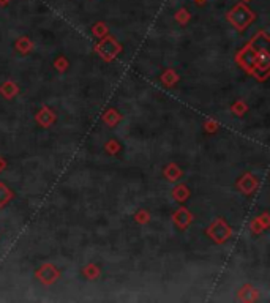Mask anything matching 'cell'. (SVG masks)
<instances>
[{"label":"cell","instance_id":"cell-3","mask_svg":"<svg viewBox=\"0 0 270 303\" xmlns=\"http://www.w3.org/2000/svg\"><path fill=\"white\" fill-rule=\"evenodd\" d=\"M245 2H246V0H245Z\"/></svg>","mask_w":270,"mask_h":303},{"label":"cell","instance_id":"cell-2","mask_svg":"<svg viewBox=\"0 0 270 303\" xmlns=\"http://www.w3.org/2000/svg\"><path fill=\"white\" fill-rule=\"evenodd\" d=\"M198 2H199V3H202V2H204V0H198Z\"/></svg>","mask_w":270,"mask_h":303},{"label":"cell","instance_id":"cell-1","mask_svg":"<svg viewBox=\"0 0 270 303\" xmlns=\"http://www.w3.org/2000/svg\"><path fill=\"white\" fill-rule=\"evenodd\" d=\"M251 19H253V13L248 10L245 5H237L229 13V21L232 22V24H236L239 28L246 26Z\"/></svg>","mask_w":270,"mask_h":303}]
</instances>
